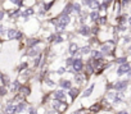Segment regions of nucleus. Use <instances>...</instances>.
I'll use <instances>...</instances> for the list:
<instances>
[{
    "label": "nucleus",
    "mask_w": 131,
    "mask_h": 114,
    "mask_svg": "<svg viewBox=\"0 0 131 114\" xmlns=\"http://www.w3.org/2000/svg\"><path fill=\"white\" fill-rule=\"evenodd\" d=\"M17 111V106L15 105H12V104H9L7 108H5V114H14Z\"/></svg>",
    "instance_id": "6e6552de"
},
{
    "label": "nucleus",
    "mask_w": 131,
    "mask_h": 114,
    "mask_svg": "<svg viewBox=\"0 0 131 114\" xmlns=\"http://www.w3.org/2000/svg\"><path fill=\"white\" fill-rule=\"evenodd\" d=\"M28 114H36V110H35L33 108H30V109H28Z\"/></svg>",
    "instance_id": "473e14b6"
},
{
    "label": "nucleus",
    "mask_w": 131,
    "mask_h": 114,
    "mask_svg": "<svg viewBox=\"0 0 131 114\" xmlns=\"http://www.w3.org/2000/svg\"><path fill=\"white\" fill-rule=\"evenodd\" d=\"M8 37L9 39H12V40H20L21 37H22V33L20 32V31H17V30H9L8 31Z\"/></svg>",
    "instance_id": "f03ea898"
},
{
    "label": "nucleus",
    "mask_w": 131,
    "mask_h": 114,
    "mask_svg": "<svg viewBox=\"0 0 131 114\" xmlns=\"http://www.w3.org/2000/svg\"><path fill=\"white\" fill-rule=\"evenodd\" d=\"M76 81H77V82L84 81V76H81V74H76Z\"/></svg>",
    "instance_id": "a878e982"
},
{
    "label": "nucleus",
    "mask_w": 131,
    "mask_h": 114,
    "mask_svg": "<svg viewBox=\"0 0 131 114\" xmlns=\"http://www.w3.org/2000/svg\"><path fill=\"white\" fill-rule=\"evenodd\" d=\"M31 14H33V9H31V8H30V9H27L22 15H23V17H28V15H31Z\"/></svg>",
    "instance_id": "aec40b11"
},
{
    "label": "nucleus",
    "mask_w": 131,
    "mask_h": 114,
    "mask_svg": "<svg viewBox=\"0 0 131 114\" xmlns=\"http://www.w3.org/2000/svg\"><path fill=\"white\" fill-rule=\"evenodd\" d=\"M77 51H79V46L76 44H71L69 45V53H71V55H73L74 53H77Z\"/></svg>",
    "instance_id": "9d476101"
},
{
    "label": "nucleus",
    "mask_w": 131,
    "mask_h": 114,
    "mask_svg": "<svg viewBox=\"0 0 131 114\" xmlns=\"http://www.w3.org/2000/svg\"><path fill=\"white\" fill-rule=\"evenodd\" d=\"M117 62H118L120 64H123V63H126V58H121V59H118Z\"/></svg>",
    "instance_id": "2f4dec72"
},
{
    "label": "nucleus",
    "mask_w": 131,
    "mask_h": 114,
    "mask_svg": "<svg viewBox=\"0 0 131 114\" xmlns=\"http://www.w3.org/2000/svg\"><path fill=\"white\" fill-rule=\"evenodd\" d=\"M110 2H112V0H104V2H103V5H102V7H103V8H107V7H108V4H109Z\"/></svg>",
    "instance_id": "c85d7f7f"
},
{
    "label": "nucleus",
    "mask_w": 131,
    "mask_h": 114,
    "mask_svg": "<svg viewBox=\"0 0 131 114\" xmlns=\"http://www.w3.org/2000/svg\"><path fill=\"white\" fill-rule=\"evenodd\" d=\"M61 87H63V88H71V82L69 81H61Z\"/></svg>",
    "instance_id": "a211bd4d"
},
{
    "label": "nucleus",
    "mask_w": 131,
    "mask_h": 114,
    "mask_svg": "<svg viewBox=\"0 0 131 114\" xmlns=\"http://www.w3.org/2000/svg\"><path fill=\"white\" fill-rule=\"evenodd\" d=\"M80 33H82V35H89V33H90V28L86 27V26H82L81 30H80Z\"/></svg>",
    "instance_id": "f3484780"
},
{
    "label": "nucleus",
    "mask_w": 131,
    "mask_h": 114,
    "mask_svg": "<svg viewBox=\"0 0 131 114\" xmlns=\"http://www.w3.org/2000/svg\"><path fill=\"white\" fill-rule=\"evenodd\" d=\"M39 42H40V40H28V45L30 46H33V45L39 44Z\"/></svg>",
    "instance_id": "4be33fe9"
},
{
    "label": "nucleus",
    "mask_w": 131,
    "mask_h": 114,
    "mask_svg": "<svg viewBox=\"0 0 131 114\" xmlns=\"http://www.w3.org/2000/svg\"><path fill=\"white\" fill-rule=\"evenodd\" d=\"M128 22H130V25H131V17H130V19H128Z\"/></svg>",
    "instance_id": "c03bdc74"
},
{
    "label": "nucleus",
    "mask_w": 131,
    "mask_h": 114,
    "mask_svg": "<svg viewBox=\"0 0 131 114\" xmlns=\"http://www.w3.org/2000/svg\"><path fill=\"white\" fill-rule=\"evenodd\" d=\"M40 59H41V56H39V58L36 59V62H35V65H39V62H40Z\"/></svg>",
    "instance_id": "4c0bfd02"
},
{
    "label": "nucleus",
    "mask_w": 131,
    "mask_h": 114,
    "mask_svg": "<svg viewBox=\"0 0 131 114\" xmlns=\"http://www.w3.org/2000/svg\"><path fill=\"white\" fill-rule=\"evenodd\" d=\"M92 90H94V85H91L90 87H87V88H86V91L84 92V96H89V95L92 92Z\"/></svg>",
    "instance_id": "6ab92c4d"
},
{
    "label": "nucleus",
    "mask_w": 131,
    "mask_h": 114,
    "mask_svg": "<svg viewBox=\"0 0 131 114\" xmlns=\"http://www.w3.org/2000/svg\"><path fill=\"white\" fill-rule=\"evenodd\" d=\"M87 5H89V8H91V9H94V10H97L99 7H100V4H99V2H97V0H89V3H87Z\"/></svg>",
    "instance_id": "0eeeda50"
},
{
    "label": "nucleus",
    "mask_w": 131,
    "mask_h": 114,
    "mask_svg": "<svg viewBox=\"0 0 131 114\" xmlns=\"http://www.w3.org/2000/svg\"><path fill=\"white\" fill-rule=\"evenodd\" d=\"M72 10H73V4H68L66 7V9L63 10V14H69V12H72Z\"/></svg>",
    "instance_id": "dca6fc26"
},
{
    "label": "nucleus",
    "mask_w": 131,
    "mask_h": 114,
    "mask_svg": "<svg viewBox=\"0 0 131 114\" xmlns=\"http://www.w3.org/2000/svg\"><path fill=\"white\" fill-rule=\"evenodd\" d=\"M89 51H90V48H89V46H84V48H82V50H81V53H82V54H87Z\"/></svg>",
    "instance_id": "393cba45"
},
{
    "label": "nucleus",
    "mask_w": 131,
    "mask_h": 114,
    "mask_svg": "<svg viewBox=\"0 0 131 114\" xmlns=\"http://www.w3.org/2000/svg\"><path fill=\"white\" fill-rule=\"evenodd\" d=\"M28 54H30L31 56H33V55H36V54H37V50H36V49H33V50H31Z\"/></svg>",
    "instance_id": "c756f323"
},
{
    "label": "nucleus",
    "mask_w": 131,
    "mask_h": 114,
    "mask_svg": "<svg viewBox=\"0 0 131 114\" xmlns=\"http://www.w3.org/2000/svg\"><path fill=\"white\" fill-rule=\"evenodd\" d=\"M58 73H59V74H62V73H64V69H63V68H59V71H58Z\"/></svg>",
    "instance_id": "ea45409f"
},
{
    "label": "nucleus",
    "mask_w": 131,
    "mask_h": 114,
    "mask_svg": "<svg viewBox=\"0 0 131 114\" xmlns=\"http://www.w3.org/2000/svg\"><path fill=\"white\" fill-rule=\"evenodd\" d=\"M69 21H71L69 15H68V14H63V13H62V15L59 17V23L57 25V30H58V31L64 30V27L69 23Z\"/></svg>",
    "instance_id": "f257e3e1"
},
{
    "label": "nucleus",
    "mask_w": 131,
    "mask_h": 114,
    "mask_svg": "<svg viewBox=\"0 0 131 114\" xmlns=\"http://www.w3.org/2000/svg\"><path fill=\"white\" fill-rule=\"evenodd\" d=\"M55 100H61V101L64 100V92H63V90H58L57 92H55Z\"/></svg>",
    "instance_id": "1a4fd4ad"
},
{
    "label": "nucleus",
    "mask_w": 131,
    "mask_h": 114,
    "mask_svg": "<svg viewBox=\"0 0 131 114\" xmlns=\"http://www.w3.org/2000/svg\"><path fill=\"white\" fill-rule=\"evenodd\" d=\"M73 60H74V59H68V60H67V64L72 65V64H73Z\"/></svg>",
    "instance_id": "e433bc0d"
},
{
    "label": "nucleus",
    "mask_w": 131,
    "mask_h": 114,
    "mask_svg": "<svg viewBox=\"0 0 131 114\" xmlns=\"http://www.w3.org/2000/svg\"><path fill=\"white\" fill-rule=\"evenodd\" d=\"M127 87V81H120V82H117L116 85H115V88L117 90V91H122V90H125Z\"/></svg>",
    "instance_id": "39448f33"
},
{
    "label": "nucleus",
    "mask_w": 131,
    "mask_h": 114,
    "mask_svg": "<svg viewBox=\"0 0 131 114\" xmlns=\"http://www.w3.org/2000/svg\"><path fill=\"white\" fill-rule=\"evenodd\" d=\"M112 48H113V44H112L110 41H108V42H105V44L102 45V51L105 53V54H107V53H110V49H112Z\"/></svg>",
    "instance_id": "423d86ee"
},
{
    "label": "nucleus",
    "mask_w": 131,
    "mask_h": 114,
    "mask_svg": "<svg viewBox=\"0 0 131 114\" xmlns=\"http://www.w3.org/2000/svg\"><path fill=\"white\" fill-rule=\"evenodd\" d=\"M0 80H3V74L2 73H0Z\"/></svg>",
    "instance_id": "79ce46f5"
},
{
    "label": "nucleus",
    "mask_w": 131,
    "mask_h": 114,
    "mask_svg": "<svg viewBox=\"0 0 131 114\" xmlns=\"http://www.w3.org/2000/svg\"><path fill=\"white\" fill-rule=\"evenodd\" d=\"M3 18H4V12H3V10H0V21H2Z\"/></svg>",
    "instance_id": "f704fd0d"
},
{
    "label": "nucleus",
    "mask_w": 131,
    "mask_h": 114,
    "mask_svg": "<svg viewBox=\"0 0 131 114\" xmlns=\"http://www.w3.org/2000/svg\"><path fill=\"white\" fill-rule=\"evenodd\" d=\"M3 83H4V86H7L8 83H9V80H8V77H5V76H3Z\"/></svg>",
    "instance_id": "bb28decb"
},
{
    "label": "nucleus",
    "mask_w": 131,
    "mask_h": 114,
    "mask_svg": "<svg viewBox=\"0 0 131 114\" xmlns=\"http://www.w3.org/2000/svg\"><path fill=\"white\" fill-rule=\"evenodd\" d=\"M4 32H5L4 27H3V26H0V33H4Z\"/></svg>",
    "instance_id": "58836bf2"
},
{
    "label": "nucleus",
    "mask_w": 131,
    "mask_h": 114,
    "mask_svg": "<svg viewBox=\"0 0 131 114\" xmlns=\"http://www.w3.org/2000/svg\"><path fill=\"white\" fill-rule=\"evenodd\" d=\"M5 87H0V95H5Z\"/></svg>",
    "instance_id": "7c9ffc66"
},
{
    "label": "nucleus",
    "mask_w": 131,
    "mask_h": 114,
    "mask_svg": "<svg viewBox=\"0 0 131 114\" xmlns=\"http://www.w3.org/2000/svg\"><path fill=\"white\" fill-rule=\"evenodd\" d=\"M73 10L77 12V13H80V12H81V7H80L79 4H73Z\"/></svg>",
    "instance_id": "5701e85b"
},
{
    "label": "nucleus",
    "mask_w": 131,
    "mask_h": 114,
    "mask_svg": "<svg viewBox=\"0 0 131 114\" xmlns=\"http://www.w3.org/2000/svg\"><path fill=\"white\" fill-rule=\"evenodd\" d=\"M98 17H99V13H98L97 10H94V12H91V13H90V18H91V21H97V19H98Z\"/></svg>",
    "instance_id": "4468645a"
},
{
    "label": "nucleus",
    "mask_w": 131,
    "mask_h": 114,
    "mask_svg": "<svg viewBox=\"0 0 131 114\" xmlns=\"http://www.w3.org/2000/svg\"><path fill=\"white\" fill-rule=\"evenodd\" d=\"M120 114H127V113H126V111H121Z\"/></svg>",
    "instance_id": "37998d69"
},
{
    "label": "nucleus",
    "mask_w": 131,
    "mask_h": 114,
    "mask_svg": "<svg viewBox=\"0 0 131 114\" xmlns=\"http://www.w3.org/2000/svg\"><path fill=\"white\" fill-rule=\"evenodd\" d=\"M72 68L74 72H81V69L84 68V64H82V60L81 59H74L73 60V64H72Z\"/></svg>",
    "instance_id": "7ed1b4c3"
},
{
    "label": "nucleus",
    "mask_w": 131,
    "mask_h": 114,
    "mask_svg": "<svg viewBox=\"0 0 131 114\" xmlns=\"http://www.w3.org/2000/svg\"><path fill=\"white\" fill-rule=\"evenodd\" d=\"M20 88H21V85H20V82H18V81H14L12 83V90L13 91H18Z\"/></svg>",
    "instance_id": "ddd939ff"
},
{
    "label": "nucleus",
    "mask_w": 131,
    "mask_h": 114,
    "mask_svg": "<svg viewBox=\"0 0 131 114\" xmlns=\"http://www.w3.org/2000/svg\"><path fill=\"white\" fill-rule=\"evenodd\" d=\"M130 53H131V49H130Z\"/></svg>",
    "instance_id": "a18cd8bd"
},
{
    "label": "nucleus",
    "mask_w": 131,
    "mask_h": 114,
    "mask_svg": "<svg viewBox=\"0 0 131 114\" xmlns=\"http://www.w3.org/2000/svg\"><path fill=\"white\" fill-rule=\"evenodd\" d=\"M10 2H12L13 4H15V5H22V2H21V0H10Z\"/></svg>",
    "instance_id": "cd10ccee"
},
{
    "label": "nucleus",
    "mask_w": 131,
    "mask_h": 114,
    "mask_svg": "<svg viewBox=\"0 0 131 114\" xmlns=\"http://www.w3.org/2000/svg\"><path fill=\"white\" fill-rule=\"evenodd\" d=\"M77 94H79V90H77V88H69V96H71L72 99L76 98Z\"/></svg>",
    "instance_id": "9b49d317"
},
{
    "label": "nucleus",
    "mask_w": 131,
    "mask_h": 114,
    "mask_svg": "<svg viewBox=\"0 0 131 114\" xmlns=\"http://www.w3.org/2000/svg\"><path fill=\"white\" fill-rule=\"evenodd\" d=\"M91 56H92V58H94V59H102V51L99 53V51H91Z\"/></svg>",
    "instance_id": "f8f14e48"
},
{
    "label": "nucleus",
    "mask_w": 131,
    "mask_h": 114,
    "mask_svg": "<svg viewBox=\"0 0 131 114\" xmlns=\"http://www.w3.org/2000/svg\"><path fill=\"white\" fill-rule=\"evenodd\" d=\"M125 19H126V17H125V15L120 17V22H122V23H123V22H125Z\"/></svg>",
    "instance_id": "c9c22d12"
},
{
    "label": "nucleus",
    "mask_w": 131,
    "mask_h": 114,
    "mask_svg": "<svg viewBox=\"0 0 131 114\" xmlns=\"http://www.w3.org/2000/svg\"><path fill=\"white\" fill-rule=\"evenodd\" d=\"M20 91H21L23 95H28V94H30V90H28V87H21V88H20Z\"/></svg>",
    "instance_id": "412c9836"
},
{
    "label": "nucleus",
    "mask_w": 131,
    "mask_h": 114,
    "mask_svg": "<svg viewBox=\"0 0 131 114\" xmlns=\"http://www.w3.org/2000/svg\"><path fill=\"white\" fill-rule=\"evenodd\" d=\"M130 69H131V68H130V64L126 62V63H123V64H121V65H120V68H118L117 73L121 76V74H125V73H127Z\"/></svg>",
    "instance_id": "20e7f679"
},
{
    "label": "nucleus",
    "mask_w": 131,
    "mask_h": 114,
    "mask_svg": "<svg viewBox=\"0 0 131 114\" xmlns=\"http://www.w3.org/2000/svg\"><path fill=\"white\" fill-rule=\"evenodd\" d=\"M122 99H123V94H121V92H120V94H117V96H116V101H117V103H120Z\"/></svg>",
    "instance_id": "b1692460"
},
{
    "label": "nucleus",
    "mask_w": 131,
    "mask_h": 114,
    "mask_svg": "<svg viewBox=\"0 0 131 114\" xmlns=\"http://www.w3.org/2000/svg\"><path fill=\"white\" fill-rule=\"evenodd\" d=\"M26 67H27V64H26V63H25V64H22V65H21V67H20V69H23V68H26Z\"/></svg>",
    "instance_id": "a19ab883"
},
{
    "label": "nucleus",
    "mask_w": 131,
    "mask_h": 114,
    "mask_svg": "<svg viewBox=\"0 0 131 114\" xmlns=\"http://www.w3.org/2000/svg\"><path fill=\"white\" fill-rule=\"evenodd\" d=\"M25 109H26V104H25V103H20V104L17 105V111H18V113L23 111Z\"/></svg>",
    "instance_id": "2eb2a0df"
},
{
    "label": "nucleus",
    "mask_w": 131,
    "mask_h": 114,
    "mask_svg": "<svg viewBox=\"0 0 131 114\" xmlns=\"http://www.w3.org/2000/svg\"><path fill=\"white\" fill-rule=\"evenodd\" d=\"M98 108H99V105H98V104H95V105H92V106H91V110L97 111V109H98Z\"/></svg>",
    "instance_id": "72a5a7b5"
}]
</instances>
